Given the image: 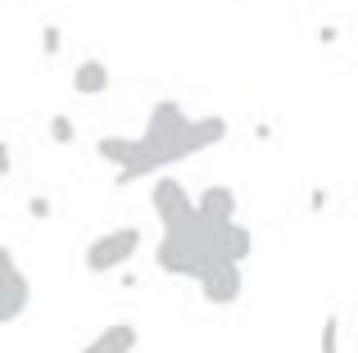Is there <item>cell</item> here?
Instances as JSON below:
<instances>
[{
  "mask_svg": "<svg viewBox=\"0 0 358 353\" xmlns=\"http://www.w3.org/2000/svg\"><path fill=\"white\" fill-rule=\"evenodd\" d=\"M150 209H155V218H159V231H177L195 218L191 190H186L182 176H155V186H150Z\"/></svg>",
  "mask_w": 358,
  "mask_h": 353,
  "instance_id": "5b68a950",
  "label": "cell"
},
{
  "mask_svg": "<svg viewBox=\"0 0 358 353\" xmlns=\"http://www.w3.org/2000/svg\"><path fill=\"white\" fill-rule=\"evenodd\" d=\"M317 41H322V45H336V41H341V27H336V23L317 27Z\"/></svg>",
  "mask_w": 358,
  "mask_h": 353,
  "instance_id": "ac0fdd59",
  "label": "cell"
},
{
  "mask_svg": "<svg viewBox=\"0 0 358 353\" xmlns=\"http://www.w3.org/2000/svg\"><path fill=\"white\" fill-rule=\"evenodd\" d=\"M213 236H218V254L227 258V263H250L254 254V231L245 227V222H222V227H213Z\"/></svg>",
  "mask_w": 358,
  "mask_h": 353,
  "instance_id": "9c48e42d",
  "label": "cell"
},
{
  "mask_svg": "<svg viewBox=\"0 0 358 353\" xmlns=\"http://www.w3.org/2000/svg\"><path fill=\"white\" fill-rule=\"evenodd\" d=\"M131 150H136L131 136H100V141H96V159L114 163V168H122V163L131 159Z\"/></svg>",
  "mask_w": 358,
  "mask_h": 353,
  "instance_id": "8fae6325",
  "label": "cell"
},
{
  "mask_svg": "<svg viewBox=\"0 0 358 353\" xmlns=\"http://www.w3.org/2000/svg\"><path fill=\"white\" fill-rule=\"evenodd\" d=\"M45 132H50V141L59 145V150H69V145L78 141V123H73V118L64 114V109H59V114H50V123H45Z\"/></svg>",
  "mask_w": 358,
  "mask_h": 353,
  "instance_id": "7c38bea8",
  "label": "cell"
},
{
  "mask_svg": "<svg viewBox=\"0 0 358 353\" xmlns=\"http://www.w3.org/2000/svg\"><path fill=\"white\" fill-rule=\"evenodd\" d=\"M191 204H195V218H200V222H209V227L236 222V213H241L236 190H231V186H222V181H209L200 195H191Z\"/></svg>",
  "mask_w": 358,
  "mask_h": 353,
  "instance_id": "52a82bcc",
  "label": "cell"
},
{
  "mask_svg": "<svg viewBox=\"0 0 358 353\" xmlns=\"http://www.w3.org/2000/svg\"><path fill=\"white\" fill-rule=\"evenodd\" d=\"M27 218L50 222V218H55V200H50V195H41V190H36V195H27Z\"/></svg>",
  "mask_w": 358,
  "mask_h": 353,
  "instance_id": "9a60e30c",
  "label": "cell"
},
{
  "mask_svg": "<svg viewBox=\"0 0 358 353\" xmlns=\"http://www.w3.org/2000/svg\"><path fill=\"white\" fill-rule=\"evenodd\" d=\"M14 172V150H9V141H0V176Z\"/></svg>",
  "mask_w": 358,
  "mask_h": 353,
  "instance_id": "e0dca14e",
  "label": "cell"
},
{
  "mask_svg": "<svg viewBox=\"0 0 358 353\" xmlns=\"http://www.w3.org/2000/svg\"><path fill=\"white\" fill-rule=\"evenodd\" d=\"M213 258H222V254H218V236H213L209 222L191 218L186 227H177V231H159L155 267L164 276H191V281H195Z\"/></svg>",
  "mask_w": 358,
  "mask_h": 353,
  "instance_id": "7a4b0ae2",
  "label": "cell"
},
{
  "mask_svg": "<svg viewBox=\"0 0 358 353\" xmlns=\"http://www.w3.org/2000/svg\"><path fill=\"white\" fill-rule=\"evenodd\" d=\"M141 245H145L141 227H114V231H100V236L87 245V254H82V267H87L91 276L122 272V267H127L131 258L141 254Z\"/></svg>",
  "mask_w": 358,
  "mask_h": 353,
  "instance_id": "3957f363",
  "label": "cell"
},
{
  "mask_svg": "<svg viewBox=\"0 0 358 353\" xmlns=\"http://www.w3.org/2000/svg\"><path fill=\"white\" fill-rule=\"evenodd\" d=\"M322 353H341V313L322 317Z\"/></svg>",
  "mask_w": 358,
  "mask_h": 353,
  "instance_id": "5bb4252c",
  "label": "cell"
},
{
  "mask_svg": "<svg viewBox=\"0 0 358 353\" xmlns=\"http://www.w3.org/2000/svg\"><path fill=\"white\" fill-rule=\"evenodd\" d=\"M41 54H45V59H59V54H64V27L59 23L41 27Z\"/></svg>",
  "mask_w": 358,
  "mask_h": 353,
  "instance_id": "4fadbf2b",
  "label": "cell"
},
{
  "mask_svg": "<svg viewBox=\"0 0 358 353\" xmlns=\"http://www.w3.org/2000/svg\"><path fill=\"white\" fill-rule=\"evenodd\" d=\"M227 136H231V123L222 114L191 118L182 109V100H155V109H150V118H145V132L131 136L136 150H131V159L118 168L114 186H131V181H141V176L168 172V168H177V163L195 159V154L222 145Z\"/></svg>",
  "mask_w": 358,
  "mask_h": 353,
  "instance_id": "6da1fadb",
  "label": "cell"
},
{
  "mask_svg": "<svg viewBox=\"0 0 358 353\" xmlns=\"http://www.w3.org/2000/svg\"><path fill=\"white\" fill-rule=\"evenodd\" d=\"M195 281H200V299L204 303H213V308H231V303H241V294H245V267L227 263V258H213Z\"/></svg>",
  "mask_w": 358,
  "mask_h": 353,
  "instance_id": "8992f818",
  "label": "cell"
},
{
  "mask_svg": "<svg viewBox=\"0 0 358 353\" xmlns=\"http://www.w3.org/2000/svg\"><path fill=\"white\" fill-rule=\"evenodd\" d=\"M69 87H73V96H105L109 87H114V73H109V63L105 59H96V54H91V59H82L78 68L69 73Z\"/></svg>",
  "mask_w": 358,
  "mask_h": 353,
  "instance_id": "ba28073f",
  "label": "cell"
},
{
  "mask_svg": "<svg viewBox=\"0 0 358 353\" xmlns=\"http://www.w3.org/2000/svg\"><path fill=\"white\" fill-rule=\"evenodd\" d=\"M141 336L131 322H109L100 336H91V345H82L78 353H136Z\"/></svg>",
  "mask_w": 358,
  "mask_h": 353,
  "instance_id": "30bf717a",
  "label": "cell"
},
{
  "mask_svg": "<svg viewBox=\"0 0 358 353\" xmlns=\"http://www.w3.org/2000/svg\"><path fill=\"white\" fill-rule=\"evenodd\" d=\"M0 5H5V0H0Z\"/></svg>",
  "mask_w": 358,
  "mask_h": 353,
  "instance_id": "d6986e66",
  "label": "cell"
},
{
  "mask_svg": "<svg viewBox=\"0 0 358 353\" xmlns=\"http://www.w3.org/2000/svg\"><path fill=\"white\" fill-rule=\"evenodd\" d=\"M32 308V281L9 245H0V326H14Z\"/></svg>",
  "mask_w": 358,
  "mask_h": 353,
  "instance_id": "277c9868",
  "label": "cell"
},
{
  "mask_svg": "<svg viewBox=\"0 0 358 353\" xmlns=\"http://www.w3.org/2000/svg\"><path fill=\"white\" fill-rule=\"evenodd\" d=\"M327 204H331V190H327V186H313V190H308V213H322Z\"/></svg>",
  "mask_w": 358,
  "mask_h": 353,
  "instance_id": "2e32d148",
  "label": "cell"
}]
</instances>
